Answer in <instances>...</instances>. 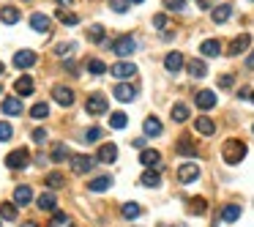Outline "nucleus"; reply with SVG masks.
Returning a JSON list of instances; mask_svg holds the SVG:
<instances>
[{
  "mask_svg": "<svg viewBox=\"0 0 254 227\" xmlns=\"http://www.w3.org/2000/svg\"><path fill=\"white\" fill-rule=\"evenodd\" d=\"M109 186H112V175H99V178H93L88 184V189L90 191H107Z\"/></svg>",
  "mask_w": 254,
  "mask_h": 227,
  "instance_id": "26",
  "label": "nucleus"
},
{
  "mask_svg": "<svg viewBox=\"0 0 254 227\" xmlns=\"http://www.w3.org/2000/svg\"><path fill=\"white\" fill-rule=\"evenodd\" d=\"M131 3H142V0H131Z\"/></svg>",
  "mask_w": 254,
  "mask_h": 227,
  "instance_id": "57",
  "label": "nucleus"
},
{
  "mask_svg": "<svg viewBox=\"0 0 254 227\" xmlns=\"http://www.w3.org/2000/svg\"><path fill=\"white\" fill-rule=\"evenodd\" d=\"M238 219H241V205L230 203V205H224V208H221V222L232 225V222H238Z\"/></svg>",
  "mask_w": 254,
  "mask_h": 227,
  "instance_id": "21",
  "label": "nucleus"
},
{
  "mask_svg": "<svg viewBox=\"0 0 254 227\" xmlns=\"http://www.w3.org/2000/svg\"><path fill=\"white\" fill-rule=\"evenodd\" d=\"M140 184L148 186V189H156V186H161V173L159 170H145V173L140 175Z\"/></svg>",
  "mask_w": 254,
  "mask_h": 227,
  "instance_id": "16",
  "label": "nucleus"
},
{
  "mask_svg": "<svg viewBox=\"0 0 254 227\" xmlns=\"http://www.w3.org/2000/svg\"><path fill=\"white\" fill-rule=\"evenodd\" d=\"M30 200H33L30 186H17V189H14V203H17V205H28Z\"/></svg>",
  "mask_w": 254,
  "mask_h": 227,
  "instance_id": "27",
  "label": "nucleus"
},
{
  "mask_svg": "<svg viewBox=\"0 0 254 227\" xmlns=\"http://www.w3.org/2000/svg\"><path fill=\"white\" fill-rule=\"evenodd\" d=\"M14 90H17V96H30L33 93V79H30L28 74H22V77L14 82Z\"/></svg>",
  "mask_w": 254,
  "mask_h": 227,
  "instance_id": "23",
  "label": "nucleus"
},
{
  "mask_svg": "<svg viewBox=\"0 0 254 227\" xmlns=\"http://www.w3.org/2000/svg\"><path fill=\"white\" fill-rule=\"evenodd\" d=\"M55 17L60 19V22L63 25H77L79 22V17L77 14H71V11H63V8H58V11H55Z\"/></svg>",
  "mask_w": 254,
  "mask_h": 227,
  "instance_id": "39",
  "label": "nucleus"
},
{
  "mask_svg": "<svg viewBox=\"0 0 254 227\" xmlns=\"http://www.w3.org/2000/svg\"><path fill=\"white\" fill-rule=\"evenodd\" d=\"M183 63H186V60H183V55H181V52H170L164 58V69L170 74H178L181 69H183Z\"/></svg>",
  "mask_w": 254,
  "mask_h": 227,
  "instance_id": "12",
  "label": "nucleus"
},
{
  "mask_svg": "<svg viewBox=\"0 0 254 227\" xmlns=\"http://www.w3.org/2000/svg\"><path fill=\"white\" fill-rule=\"evenodd\" d=\"M22 227H38V225H36V222H25Z\"/></svg>",
  "mask_w": 254,
  "mask_h": 227,
  "instance_id": "55",
  "label": "nucleus"
},
{
  "mask_svg": "<svg viewBox=\"0 0 254 227\" xmlns=\"http://www.w3.org/2000/svg\"><path fill=\"white\" fill-rule=\"evenodd\" d=\"M249 44H252V36L249 33H241V36H235L230 41V47H227V55H241L249 49Z\"/></svg>",
  "mask_w": 254,
  "mask_h": 227,
  "instance_id": "9",
  "label": "nucleus"
},
{
  "mask_svg": "<svg viewBox=\"0 0 254 227\" xmlns=\"http://www.w3.org/2000/svg\"><path fill=\"white\" fill-rule=\"evenodd\" d=\"M246 69H254V52H252V55H249V58H246Z\"/></svg>",
  "mask_w": 254,
  "mask_h": 227,
  "instance_id": "53",
  "label": "nucleus"
},
{
  "mask_svg": "<svg viewBox=\"0 0 254 227\" xmlns=\"http://www.w3.org/2000/svg\"><path fill=\"white\" fill-rule=\"evenodd\" d=\"M33 63H36V52H30V49L14 52V66H17V69H30Z\"/></svg>",
  "mask_w": 254,
  "mask_h": 227,
  "instance_id": "13",
  "label": "nucleus"
},
{
  "mask_svg": "<svg viewBox=\"0 0 254 227\" xmlns=\"http://www.w3.org/2000/svg\"><path fill=\"white\" fill-rule=\"evenodd\" d=\"M0 219H6V222L17 219V203H0Z\"/></svg>",
  "mask_w": 254,
  "mask_h": 227,
  "instance_id": "32",
  "label": "nucleus"
},
{
  "mask_svg": "<svg viewBox=\"0 0 254 227\" xmlns=\"http://www.w3.org/2000/svg\"><path fill=\"white\" fill-rule=\"evenodd\" d=\"M164 25H167V17H164V14H156V17H153V28H164Z\"/></svg>",
  "mask_w": 254,
  "mask_h": 227,
  "instance_id": "51",
  "label": "nucleus"
},
{
  "mask_svg": "<svg viewBox=\"0 0 254 227\" xmlns=\"http://www.w3.org/2000/svg\"><path fill=\"white\" fill-rule=\"evenodd\" d=\"M194 129H197L200 134H205V137H211V134L216 132V123H213L211 118H205V115H202V118L194 120Z\"/></svg>",
  "mask_w": 254,
  "mask_h": 227,
  "instance_id": "25",
  "label": "nucleus"
},
{
  "mask_svg": "<svg viewBox=\"0 0 254 227\" xmlns=\"http://www.w3.org/2000/svg\"><path fill=\"white\" fill-rule=\"evenodd\" d=\"M197 178H200V167H197L194 161H186V164L178 167V181L181 184H194Z\"/></svg>",
  "mask_w": 254,
  "mask_h": 227,
  "instance_id": "5",
  "label": "nucleus"
},
{
  "mask_svg": "<svg viewBox=\"0 0 254 227\" xmlns=\"http://www.w3.org/2000/svg\"><path fill=\"white\" fill-rule=\"evenodd\" d=\"M88 41H93V44L104 41V28H101V25H90L88 28Z\"/></svg>",
  "mask_w": 254,
  "mask_h": 227,
  "instance_id": "38",
  "label": "nucleus"
},
{
  "mask_svg": "<svg viewBox=\"0 0 254 227\" xmlns=\"http://www.w3.org/2000/svg\"><path fill=\"white\" fill-rule=\"evenodd\" d=\"M28 161H30V151L28 148H17V151H11V153L6 156V167L8 170H25L28 167Z\"/></svg>",
  "mask_w": 254,
  "mask_h": 227,
  "instance_id": "2",
  "label": "nucleus"
},
{
  "mask_svg": "<svg viewBox=\"0 0 254 227\" xmlns=\"http://www.w3.org/2000/svg\"><path fill=\"white\" fill-rule=\"evenodd\" d=\"M252 132H254V126H252Z\"/></svg>",
  "mask_w": 254,
  "mask_h": 227,
  "instance_id": "60",
  "label": "nucleus"
},
{
  "mask_svg": "<svg viewBox=\"0 0 254 227\" xmlns=\"http://www.w3.org/2000/svg\"><path fill=\"white\" fill-rule=\"evenodd\" d=\"M30 115H33L36 120H44L49 115V104L47 102H38V104H33V107H30Z\"/></svg>",
  "mask_w": 254,
  "mask_h": 227,
  "instance_id": "36",
  "label": "nucleus"
},
{
  "mask_svg": "<svg viewBox=\"0 0 254 227\" xmlns=\"http://www.w3.org/2000/svg\"><path fill=\"white\" fill-rule=\"evenodd\" d=\"M131 145H134V148H140V151H145V137H137V140H131Z\"/></svg>",
  "mask_w": 254,
  "mask_h": 227,
  "instance_id": "52",
  "label": "nucleus"
},
{
  "mask_svg": "<svg viewBox=\"0 0 254 227\" xmlns=\"http://www.w3.org/2000/svg\"><path fill=\"white\" fill-rule=\"evenodd\" d=\"M189 74H191V77H197V79H202L208 74V66L202 63V60H189Z\"/></svg>",
  "mask_w": 254,
  "mask_h": 227,
  "instance_id": "33",
  "label": "nucleus"
},
{
  "mask_svg": "<svg viewBox=\"0 0 254 227\" xmlns=\"http://www.w3.org/2000/svg\"><path fill=\"white\" fill-rule=\"evenodd\" d=\"M175 151H178L181 156H191V159H194V156L200 153V148H197V143H191L189 137H181V140H178Z\"/></svg>",
  "mask_w": 254,
  "mask_h": 227,
  "instance_id": "14",
  "label": "nucleus"
},
{
  "mask_svg": "<svg viewBox=\"0 0 254 227\" xmlns=\"http://www.w3.org/2000/svg\"><path fill=\"white\" fill-rule=\"evenodd\" d=\"M33 140L36 143H44L47 140V129H33Z\"/></svg>",
  "mask_w": 254,
  "mask_h": 227,
  "instance_id": "50",
  "label": "nucleus"
},
{
  "mask_svg": "<svg viewBox=\"0 0 254 227\" xmlns=\"http://www.w3.org/2000/svg\"><path fill=\"white\" fill-rule=\"evenodd\" d=\"M3 72H6V66H3V60H0V74H3Z\"/></svg>",
  "mask_w": 254,
  "mask_h": 227,
  "instance_id": "56",
  "label": "nucleus"
},
{
  "mask_svg": "<svg viewBox=\"0 0 254 227\" xmlns=\"http://www.w3.org/2000/svg\"><path fill=\"white\" fill-rule=\"evenodd\" d=\"M71 170H74L77 175L90 173V170H93V159H90V156H82V153L71 156Z\"/></svg>",
  "mask_w": 254,
  "mask_h": 227,
  "instance_id": "7",
  "label": "nucleus"
},
{
  "mask_svg": "<svg viewBox=\"0 0 254 227\" xmlns=\"http://www.w3.org/2000/svg\"><path fill=\"white\" fill-rule=\"evenodd\" d=\"M0 93H3V88H0Z\"/></svg>",
  "mask_w": 254,
  "mask_h": 227,
  "instance_id": "59",
  "label": "nucleus"
},
{
  "mask_svg": "<svg viewBox=\"0 0 254 227\" xmlns=\"http://www.w3.org/2000/svg\"><path fill=\"white\" fill-rule=\"evenodd\" d=\"M134 49H137V41L131 36H120V38H115V41H112V52L118 55V58H129Z\"/></svg>",
  "mask_w": 254,
  "mask_h": 227,
  "instance_id": "4",
  "label": "nucleus"
},
{
  "mask_svg": "<svg viewBox=\"0 0 254 227\" xmlns=\"http://www.w3.org/2000/svg\"><path fill=\"white\" fill-rule=\"evenodd\" d=\"M22 99L19 96H8L6 102H3V113L6 115H22Z\"/></svg>",
  "mask_w": 254,
  "mask_h": 227,
  "instance_id": "18",
  "label": "nucleus"
},
{
  "mask_svg": "<svg viewBox=\"0 0 254 227\" xmlns=\"http://www.w3.org/2000/svg\"><path fill=\"white\" fill-rule=\"evenodd\" d=\"M36 205L41 211H55V205H58V200H55L52 191H44V194H38V200H36Z\"/></svg>",
  "mask_w": 254,
  "mask_h": 227,
  "instance_id": "28",
  "label": "nucleus"
},
{
  "mask_svg": "<svg viewBox=\"0 0 254 227\" xmlns=\"http://www.w3.org/2000/svg\"><path fill=\"white\" fill-rule=\"evenodd\" d=\"M211 17H213V22H216V25H224L227 19L232 17V6H230V3H224V6H216Z\"/></svg>",
  "mask_w": 254,
  "mask_h": 227,
  "instance_id": "20",
  "label": "nucleus"
},
{
  "mask_svg": "<svg viewBox=\"0 0 254 227\" xmlns=\"http://www.w3.org/2000/svg\"><path fill=\"white\" fill-rule=\"evenodd\" d=\"M232 85H235V77H232V74H221L219 77V88H232Z\"/></svg>",
  "mask_w": 254,
  "mask_h": 227,
  "instance_id": "48",
  "label": "nucleus"
},
{
  "mask_svg": "<svg viewBox=\"0 0 254 227\" xmlns=\"http://www.w3.org/2000/svg\"><path fill=\"white\" fill-rule=\"evenodd\" d=\"M88 72L99 77V74H107V66L101 63V60H96V58H93V60H88Z\"/></svg>",
  "mask_w": 254,
  "mask_h": 227,
  "instance_id": "42",
  "label": "nucleus"
},
{
  "mask_svg": "<svg viewBox=\"0 0 254 227\" xmlns=\"http://www.w3.org/2000/svg\"><path fill=\"white\" fill-rule=\"evenodd\" d=\"M0 19H3L6 25H17V22H19V8L3 6V8H0Z\"/></svg>",
  "mask_w": 254,
  "mask_h": 227,
  "instance_id": "29",
  "label": "nucleus"
},
{
  "mask_svg": "<svg viewBox=\"0 0 254 227\" xmlns=\"http://www.w3.org/2000/svg\"><path fill=\"white\" fill-rule=\"evenodd\" d=\"M194 102H197V107H200V110H213L219 99H216L213 90H200V93L194 96Z\"/></svg>",
  "mask_w": 254,
  "mask_h": 227,
  "instance_id": "10",
  "label": "nucleus"
},
{
  "mask_svg": "<svg viewBox=\"0 0 254 227\" xmlns=\"http://www.w3.org/2000/svg\"><path fill=\"white\" fill-rule=\"evenodd\" d=\"M189 211H191V214H197V216H202V214L208 211L205 197H191V200H189Z\"/></svg>",
  "mask_w": 254,
  "mask_h": 227,
  "instance_id": "34",
  "label": "nucleus"
},
{
  "mask_svg": "<svg viewBox=\"0 0 254 227\" xmlns=\"http://www.w3.org/2000/svg\"><path fill=\"white\" fill-rule=\"evenodd\" d=\"M96 159H99L101 164H112V161L118 159V148H115L112 143H104L99 148V153H96Z\"/></svg>",
  "mask_w": 254,
  "mask_h": 227,
  "instance_id": "11",
  "label": "nucleus"
},
{
  "mask_svg": "<svg viewBox=\"0 0 254 227\" xmlns=\"http://www.w3.org/2000/svg\"><path fill=\"white\" fill-rule=\"evenodd\" d=\"M172 120L175 123H186L189 120V107L186 104H172Z\"/></svg>",
  "mask_w": 254,
  "mask_h": 227,
  "instance_id": "31",
  "label": "nucleus"
},
{
  "mask_svg": "<svg viewBox=\"0 0 254 227\" xmlns=\"http://www.w3.org/2000/svg\"><path fill=\"white\" fill-rule=\"evenodd\" d=\"M216 3H219V0H197V6H200L202 11H208V8H216Z\"/></svg>",
  "mask_w": 254,
  "mask_h": 227,
  "instance_id": "49",
  "label": "nucleus"
},
{
  "mask_svg": "<svg viewBox=\"0 0 254 227\" xmlns=\"http://www.w3.org/2000/svg\"><path fill=\"white\" fill-rule=\"evenodd\" d=\"M129 3L131 0H109V8L118 11V14H123V11H129Z\"/></svg>",
  "mask_w": 254,
  "mask_h": 227,
  "instance_id": "44",
  "label": "nucleus"
},
{
  "mask_svg": "<svg viewBox=\"0 0 254 227\" xmlns=\"http://www.w3.org/2000/svg\"><path fill=\"white\" fill-rule=\"evenodd\" d=\"M140 161L145 164V167H161V153L153 151V148H145L140 153Z\"/></svg>",
  "mask_w": 254,
  "mask_h": 227,
  "instance_id": "15",
  "label": "nucleus"
},
{
  "mask_svg": "<svg viewBox=\"0 0 254 227\" xmlns=\"http://www.w3.org/2000/svg\"><path fill=\"white\" fill-rule=\"evenodd\" d=\"M164 8H167V11H183L186 0H164Z\"/></svg>",
  "mask_w": 254,
  "mask_h": 227,
  "instance_id": "43",
  "label": "nucleus"
},
{
  "mask_svg": "<svg viewBox=\"0 0 254 227\" xmlns=\"http://www.w3.org/2000/svg\"><path fill=\"white\" fill-rule=\"evenodd\" d=\"M109 74H112V77H118V79H131L137 74V66H134V63L120 60V63H115V66L109 69Z\"/></svg>",
  "mask_w": 254,
  "mask_h": 227,
  "instance_id": "8",
  "label": "nucleus"
},
{
  "mask_svg": "<svg viewBox=\"0 0 254 227\" xmlns=\"http://www.w3.org/2000/svg\"><path fill=\"white\" fill-rule=\"evenodd\" d=\"M112 96H115V99H118V102H131V99H134V96H137V90L131 88V85L120 82V85H115Z\"/></svg>",
  "mask_w": 254,
  "mask_h": 227,
  "instance_id": "17",
  "label": "nucleus"
},
{
  "mask_svg": "<svg viewBox=\"0 0 254 227\" xmlns=\"http://www.w3.org/2000/svg\"><path fill=\"white\" fill-rule=\"evenodd\" d=\"M200 52L205 55V58H219L221 44L216 41V38H208V41H202V44H200Z\"/></svg>",
  "mask_w": 254,
  "mask_h": 227,
  "instance_id": "19",
  "label": "nucleus"
},
{
  "mask_svg": "<svg viewBox=\"0 0 254 227\" xmlns=\"http://www.w3.org/2000/svg\"><path fill=\"white\" fill-rule=\"evenodd\" d=\"M74 49H77V44H71V41H69V44H60V47H58V55H60V58H69Z\"/></svg>",
  "mask_w": 254,
  "mask_h": 227,
  "instance_id": "47",
  "label": "nucleus"
},
{
  "mask_svg": "<svg viewBox=\"0 0 254 227\" xmlns=\"http://www.w3.org/2000/svg\"><path fill=\"white\" fill-rule=\"evenodd\" d=\"M44 181H47V186H49V189H60V186L66 184V178H63L60 173H49Z\"/></svg>",
  "mask_w": 254,
  "mask_h": 227,
  "instance_id": "41",
  "label": "nucleus"
},
{
  "mask_svg": "<svg viewBox=\"0 0 254 227\" xmlns=\"http://www.w3.org/2000/svg\"><path fill=\"white\" fill-rule=\"evenodd\" d=\"M58 3H60L63 8H66V6H71V0H58Z\"/></svg>",
  "mask_w": 254,
  "mask_h": 227,
  "instance_id": "54",
  "label": "nucleus"
},
{
  "mask_svg": "<svg viewBox=\"0 0 254 227\" xmlns=\"http://www.w3.org/2000/svg\"><path fill=\"white\" fill-rule=\"evenodd\" d=\"M11 134H14L11 123H0V143H6V140H11Z\"/></svg>",
  "mask_w": 254,
  "mask_h": 227,
  "instance_id": "46",
  "label": "nucleus"
},
{
  "mask_svg": "<svg viewBox=\"0 0 254 227\" xmlns=\"http://www.w3.org/2000/svg\"><path fill=\"white\" fill-rule=\"evenodd\" d=\"M85 110H88L90 115H104L107 110H109V102H107V96L93 93V96H88V102H85Z\"/></svg>",
  "mask_w": 254,
  "mask_h": 227,
  "instance_id": "3",
  "label": "nucleus"
},
{
  "mask_svg": "<svg viewBox=\"0 0 254 227\" xmlns=\"http://www.w3.org/2000/svg\"><path fill=\"white\" fill-rule=\"evenodd\" d=\"M252 3H254V0H252Z\"/></svg>",
  "mask_w": 254,
  "mask_h": 227,
  "instance_id": "62",
  "label": "nucleus"
},
{
  "mask_svg": "<svg viewBox=\"0 0 254 227\" xmlns=\"http://www.w3.org/2000/svg\"><path fill=\"white\" fill-rule=\"evenodd\" d=\"M69 159V148H66L63 143H55L52 145V153H49V161H55V164H60V161Z\"/></svg>",
  "mask_w": 254,
  "mask_h": 227,
  "instance_id": "30",
  "label": "nucleus"
},
{
  "mask_svg": "<svg viewBox=\"0 0 254 227\" xmlns=\"http://www.w3.org/2000/svg\"><path fill=\"white\" fill-rule=\"evenodd\" d=\"M142 129H145V134H148V137H159V134L164 132V126H161L159 118H145Z\"/></svg>",
  "mask_w": 254,
  "mask_h": 227,
  "instance_id": "22",
  "label": "nucleus"
},
{
  "mask_svg": "<svg viewBox=\"0 0 254 227\" xmlns=\"http://www.w3.org/2000/svg\"><path fill=\"white\" fill-rule=\"evenodd\" d=\"M252 104H254V93H252Z\"/></svg>",
  "mask_w": 254,
  "mask_h": 227,
  "instance_id": "58",
  "label": "nucleus"
},
{
  "mask_svg": "<svg viewBox=\"0 0 254 227\" xmlns=\"http://www.w3.org/2000/svg\"><path fill=\"white\" fill-rule=\"evenodd\" d=\"M120 214H123V219H137V216L142 214V208L137 203H123V208H120Z\"/></svg>",
  "mask_w": 254,
  "mask_h": 227,
  "instance_id": "37",
  "label": "nucleus"
},
{
  "mask_svg": "<svg viewBox=\"0 0 254 227\" xmlns=\"http://www.w3.org/2000/svg\"><path fill=\"white\" fill-rule=\"evenodd\" d=\"M99 137H101V129H99V126H93V129H88V132H85V140H82V143H96Z\"/></svg>",
  "mask_w": 254,
  "mask_h": 227,
  "instance_id": "45",
  "label": "nucleus"
},
{
  "mask_svg": "<svg viewBox=\"0 0 254 227\" xmlns=\"http://www.w3.org/2000/svg\"><path fill=\"white\" fill-rule=\"evenodd\" d=\"M52 96H55V102H58L60 107H71V104H74V90L66 88V85H55Z\"/></svg>",
  "mask_w": 254,
  "mask_h": 227,
  "instance_id": "6",
  "label": "nucleus"
},
{
  "mask_svg": "<svg viewBox=\"0 0 254 227\" xmlns=\"http://www.w3.org/2000/svg\"><path fill=\"white\" fill-rule=\"evenodd\" d=\"M30 28H33L36 33H49V17H44V14H33V17H30Z\"/></svg>",
  "mask_w": 254,
  "mask_h": 227,
  "instance_id": "24",
  "label": "nucleus"
},
{
  "mask_svg": "<svg viewBox=\"0 0 254 227\" xmlns=\"http://www.w3.org/2000/svg\"><path fill=\"white\" fill-rule=\"evenodd\" d=\"M126 123H129L126 113H112L109 115V126H112V129H126Z\"/></svg>",
  "mask_w": 254,
  "mask_h": 227,
  "instance_id": "40",
  "label": "nucleus"
},
{
  "mask_svg": "<svg viewBox=\"0 0 254 227\" xmlns=\"http://www.w3.org/2000/svg\"><path fill=\"white\" fill-rule=\"evenodd\" d=\"M161 227H167V225H161Z\"/></svg>",
  "mask_w": 254,
  "mask_h": 227,
  "instance_id": "61",
  "label": "nucleus"
},
{
  "mask_svg": "<svg viewBox=\"0 0 254 227\" xmlns=\"http://www.w3.org/2000/svg\"><path fill=\"white\" fill-rule=\"evenodd\" d=\"M47 227H71V219L63 214V211H55L52 214V219H49V225Z\"/></svg>",
  "mask_w": 254,
  "mask_h": 227,
  "instance_id": "35",
  "label": "nucleus"
},
{
  "mask_svg": "<svg viewBox=\"0 0 254 227\" xmlns=\"http://www.w3.org/2000/svg\"><path fill=\"white\" fill-rule=\"evenodd\" d=\"M243 156H246V143L243 140H227L224 145H221V159L227 161V164H241Z\"/></svg>",
  "mask_w": 254,
  "mask_h": 227,
  "instance_id": "1",
  "label": "nucleus"
}]
</instances>
